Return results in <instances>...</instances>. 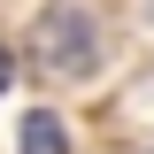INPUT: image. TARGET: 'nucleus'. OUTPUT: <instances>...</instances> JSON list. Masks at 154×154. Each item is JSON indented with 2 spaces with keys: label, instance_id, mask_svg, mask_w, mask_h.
<instances>
[{
  "label": "nucleus",
  "instance_id": "1",
  "mask_svg": "<svg viewBox=\"0 0 154 154\" xmlns=\"http://www.w3.org/2000/svg\"><path fill=\"white\" fill-rule=\"evenodd\" d=\"M31 62L38 69H54V77H93L100 62V23L85 0H46L31 23Z\"/></svg>",
  "mask_w": 154,
  "mask_h": 154
},
{
  "label": "nucleus",
  "instance_id": "2",
  "mask_svg": "<svg viewBox=\"0 0 154 154\" xmlns=\"http://www.w3.org/2000/svg\"><path fill=\"white\" fill-rule=\"evenodd\" d=\"M23 154H69V131H62L54 108H31L23 116Z\"/></svg>",
  "mask_w": 154,
  "mask_h": 154
},
{
  "label": "nucleus",
  "instance_id": "4",
  "mask_svg": "<svg viewBox=\"0 0 154 154\" xmlns=\"http://www.w3.org/2000/svg\"><path fill=\"white\" fill-rule=\"evenodd\" d=\"M146 16H154V0H146Z\"/></svg>",
  "mask_w": 154,
  "mask_h": 154
},
{
  "label": "nucleus",
  "instance_id": "3",
  "mask_svg": "<svg viewBox=\"0 0 154 154\" xmlns=\"http://www.w3.org/2000/svg\"><path fill=\"white\" fill-rule=\"evenodd\" d=\"M8 77H16V54H8V38H0V93H8Z\"/></svg>",
  "mask_w": 154,
  "mask_h": 154
}]
</instances>
